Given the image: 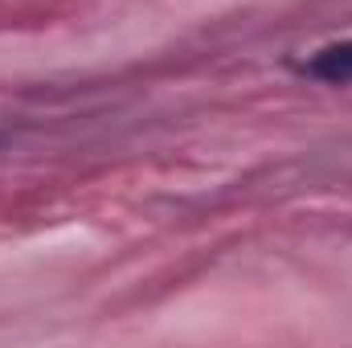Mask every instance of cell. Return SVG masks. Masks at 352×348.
<instances>
[{"instance_id": "6da1fadb", "label": "cell", "mask_w": 352, "mask_h": 348, "mask_svg": "<svg viewBox=\"0 0 352 348\" xmlns=\"http://www.w3.org/2000/svg\"><path fill=\"white\" fill-rule=\"evenodd\" d=\"M295 70L316 78V83H328V87H352V37L311 50Z\"/></svg>"}]
</instances>
